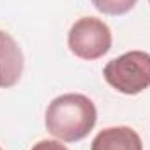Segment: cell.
<instances>
[{
	"instance_id": "6da1fadb",
	"label": "cell",
	"mask_w": 150,
	"mask_h": 150,
	"mask_svg": "<svg viewBox=\"0 0 150 150\" xmlns=\"http://www.w3.org/2000/svg\"><path fill=\"white\" fill-rule=\"evenodd\" d=\"M96 119V107L87 96L67 93L49 103L45 112V127L54 138L75 143L93 131Z\"/></svg>"
},
{
	"instance_id": "7a4b0ae2",
	"label": "cell",
	"mask_w": 150,
	"mask_h": 150,
	"mask_svg": "<svg viewBox=\"0 0 150 150\" xmlns=\"http://www.w3.org/2000/svg\"><path fill=\"white\" fill-rule=\"evenodd\" d=\"M105 80L122 94H138L150 87V54L129 51L107 63Z\"/></svg>"
},
{
	"instance_id": "3957f363",
	"label": "cell",
	"mask_w": 150,
	"mask_h": 150,
	"mask_svg": "<svg viewBox=\"0 0 150 150\" xmlns=\"http://www.w3.org/2000/svg\"><path fill=\"white\" fill-rule=\"evenodd\" d=\"M68 47L80 59H98L112 47V32L98 18L86 16L77 19L68 32Z\"/></svg>"
},
{
	"instance_id": "277c9868",
	"label": "cell",
	"mask_w": 150,
	"mask_h": 150,
	"mask_svg": "<svg viewBox=\"0 0 150 150\" xmlns=\"http://www.w3.org/2000/svg\"><path fill=\"white\" fill-rule=\"evenodd\" d=\"M23 52L14 37L0 30V87H12L23 75Z\"/></svg>"
},
{
	"instance_id": "5b68a950",
	"label": "cell",
	"mask_w": 150,
	"mask_h": 150,
	"mask_svg": "<svg viewBox=\"0 0 150 150\" xmlns=\"http://www.w3.org/2000/svg\"><path fill=\"white\" fill-rule=\"evenodd\" d=\"M91 150H143V143L134 129L117 126L100 131L91 143Z\"/></svg>"
},
{
	"instance_id": "8992f818",
	"label": "cell",
	"mask_w": 150,
	"mask_h": 150,
	"mask_svg": "<svg viewBox=\"0 0 150 150\" xmlns=\"http://www.w3.org/2000/svg\"><path fill=\"white\" fill-rule=\"evenodd\" d=\"M93 5L108 16H122L126 12H129L138 0H91Z\"/></svg>"
},
{
	"instance_id": "52a82bcc",
	"label": "cell",
	"mask_w": 150,
	"mask_h": 150,
	"mask_svg": "<svg viewBox=\"0 0 150 150\" xmlns=\"http://www.w3.org/2000/svg\"><path fill=\"white\" fill-rule=\"evenodd\" d=\"M32 150H68L65 145H61L59 142H54V140H42L35 143Z\"/></svg>"
},
{
	"instance_id": "ba28073f",
	"label": "cell",
	"mask_w": 150,
	"mask_h": 150,
	"mask_svg": "<svg viewBox=\"0 0 150 150\" xmlns=\"http://www.w3.org/2000/svg\"><path fill=\"white\" fill-rule=\"evenodd\" d=\"M149 2H150V0H149Z\"/></svg>"
},
{
	"instance_id": "9c48e42d",
	"label": "cell",
	"mask_w": 150,
	"mask_h": 150,
	"mask_svg": "<svg viewBox=\"0 0 150 150\" xmlns=\"http://www.w3.org/2000/svg\"><path fill=\"white\" fill-rule=\"evenodd\" d=\"M0 150H2V149H0Z\"/></svg>"
}]
</instances>
